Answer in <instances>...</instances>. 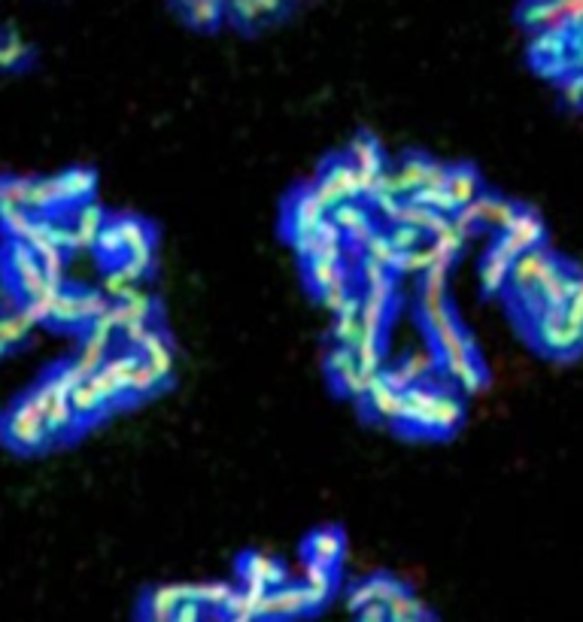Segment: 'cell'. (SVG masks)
<instances>
[{
  "instance_id": "obj_52",
  "label": "cell",
  "mask_w": 583,
  "mask_h": 622,
  "mask_svg": "<svg viewBox=\"0 0 583 622\" xmlns=\"http://www.w3.org/2000/svg\"><path fill=\"white\" fill-rule=\"evenodd\" d=\"M171 622H201V604L198 601H185L183 607L173 613Z\"/></svg>"
},
{
  "instance_id": "obj_26",
  "label": "cell",
  "mask_w": 583,
  "mask_h": 622,
  "mask_svg": "<svg viewBox=\"0 0 583 622\" xmlns=\"http://www.w3.org/2000/svg\"><path fill=\"white\" fill-rule=\"evenodd\" d=\"M164 386V377L162 373H158L153 364H149L146 359H140L137 361V368H134V373H131V386H128V392L131 395H153V392H158V389Z\"/></svg>"
},
{
  "instance_id": "obj_15",
  "label": "cell",
  "mask_w": 583,
  "mask_h": 622,
  "mask_svg": "<svg viewBox=\"0 0 583 622\" xmlns=\"http://www.w3.org/2000/svg\"><path fill=\"white\" fill-rule=\"evenodd\" d=\"M444 370L450 373V377L456 380L459 386H462V392L468 395H474V392H480L483 383H486V377H483V368L477 364L474 355H468V359L462 361H453V364H444Z\"/></svg>"
},
{
  "instance_id": "obj_4",
  "label": "cell",
  "mask_w": 583,
  "mask_h": 622,
  "mask_svg": "<svg viewBox=\"0 0 583 622\" xmlns=\"http://www.w3.org/2000/svg\"><path fill=\"white\" fill-rule=\"evenodd\" d=\"M320 607L316 598L307 592V586H277L268 592V598L262 604V619H286V617H301V613Z\"/></svg>"
},
{
  "instance_id": "obj_48",
  "label": "cell",
  "mask_w": 583,
  "mask_h": 622,
  "mask_svg": "<svg viewBox=\"0 0 583 622\" xmlns=\"http://www.w3.org/2000/svg\"><path fill=\"white\" fill-rule=\"evenodd\" d=\"M149 331H153V328H149L146 322H128L125 328H122V341H125L128 346H134V350H140L143 341L149 337Z\"/></svg>"
},
{
  "instance_id": "obj_16",
  "label": "cell",
  "mask_w": 583,
  "mask_h": 622,
  "mask_svg": "<svg viewBox=\"0 0 583 622\" xmlns=\"http://www.w3.org/2000/svg\"><path fill=\"white\" fill-rule=\"evenodd\" d=\"M447 192L453 194V201L459 203V207H465V203H471L474 198H480V176H477L474 171H468V167L450 171Z\"/></svg>"
},
{
  "instance_id": "obj_49",
  "label": "cell",
  "mask_w": 583,
  "mask_h": 622,
  "mask_svg": "<svg viewBox=\"0 0 583 622\" xmlns=\"http://www.w3.org/2000/svg\"><path fill=\"white\" fill-rule=\"evenodd\" d=\"M447 273L450 268H429L422 273V291H447Z\"/></svg>"
},
{
  "instance_id": "obj_50",
  "label": "cell",
  "mask_w": 583,
  "mask_h": 622,
  "mask_svg": "<svg viewBox=\"0 0 583 622\" xmlns=\"http://www.w3.org/2000/svg\"><path fill=\"white\" fill-rule=\"evenodd\" d=\"M386 383L389 386H395V389H401V392H408V389L410 386H417V380H413L410 377V373H408V368H404V364H399V368H392V370H389L386 373Z\"/></svg>"
},
{
  "instance_id": "obj_18",
  "label": "cell",
  "mask_w": 583,
  "mask_h": 622,
  "mask_svg": "<svg viewBox=\"0 0 583 622\" xmlns=\"http://www.w3.org/2000/svg\"><path fill=\"white\" fill-rule=\"evenodd\" d=\"M304 586L307 592L313 595L316 604H322L334 589V577H331V565H320V562H307L304 565Z\"/></svg>"
},
{
  "instance_id": "obj_41",
  "label": "cell",
  "mask_w": 583,
  "mask_h": 622,
  "mask_svg": "<svg viewBox=\"0 0 583 622\" xmlns=\"http://www.w3.org/2000/svg\"><path fill=\"white\" fill-rule=\"evenodd\" d=\"M25 55H28V46L22 43V37H15V34H10V37L0 43V70L15 67Z\"/></svg>"
},
{
  "instance_id": "obj_14",
  "label": "cell",
  "mask_w": 583,
  "mask_h": 622,
  "mask_svg": "<svg viewBox=\"0 0 583 622\" xmlns=\"http://www.w3.org/2000/svg\"><path fill=\"white\" fill-rule=\"evenodd\" d=\"M380 380H383V373L380 370H365V368H359V364H352L350 370L341 373L338 383L350 398H368L371 389H374Z\"/></svg>"
},
{
  "instance_id": "obj_43",
  "label": "cell",
  "mask_w": 583,
  "mask_h": 622,
  "mask_svg": "<svg viewBox=\"0 0 583 622\" xmlns=\"http://www.w3.org/2000/svg\"><path fill=\"white\" fill-rule=\"evenodd\" d=\"M79 307H83V322H92L110 307V301L104 291H79Z\"/></svg>"
},
{
  "instance_id": "obj_33",
  "label": "cell",
  "mask_w": 583,
  "mask_h": 622,
  "mask_svg": "<svg viewBox=\"0 0 583 622\" xmlns=\"http://www.w3.org/2000/svg\"><path fill=\"white\" fill-rule=\"evenodd\" d=\"M107 350H110V343H101V341H94V337H85L83 350H79V355L74 361L88 373V377H92V373L101 370L104 361H107Z\"/></svg>"
},
{
  "instance_id": "obj_30",
  "label": "cell",
  "mask_w": 583,
  "mask_h": 622,
  "mask_svg": "<svg viewBox=\"0 0 583 622\" xmlns=\"http://www.w3.org/2000/svg\"><path fill=\"white\" fill-rule=\"evenodd\" d=\"M31 328H34V322L25 310H15L10 316H0V346L6 350V346L25 341V334H28Z\"/></svg>"
},
{
  "instance_id": "obj_19",
  "label": "cell",
  "mask_w": 583,
  "mask_h": 622,
  "mask_svg": "<svg viewBox=\"0 0 583 622\" xmlns=\"http://www.w3.org/2000/svg\"><path fill=\"white\" fill-rule=\"evenodd\" d=\"M350 164L356 171H383V153L371 137H359L350 146Z\"/></svg>"
},
{
  "instance_id": "obj_3",
  "label": "cell",
  "mask_w": 583,
  "mask_h": 622,
  "mask_svg": "<svg viewBox=\"0 0 583 622\" xmlns=\"http://www.w3.org/2000/svg\"><path fill=\"white\" fill-rule=\"evenodd\" d=\"M4 434H6V440L19 449H40L43 443L49 440V431H46V425H43V416L34 410L28 401H22L10 416H6Z\"/></svg>"
},
{
  "instance_id": "obj_8",
  "label": "cell",
  "mask_w": 583,
  "mask_h": 622,
  "mask_svg": "<svg viewBox=\"0 0 583 622\" xmlns=\"http://www.w3.org/2000/svg\"><path fill=\"white\" fill-rule=\"evenodd\" d=\"M371 410H374L383 422H404V392L389 386L386 380L371 389Z\"/></svg>"
},
{
  "instance_id": "obj_56",
  "label": "cell",
  "mask_w": 583,
  "mask_h": 622,
  "mask_svg": "<svg viewBox=\"0 0 583 622\" xmlns=\"http://www.w3.org/2000/svg\"><path fill=\"white\" fill-rule=\"evenodd\" d=\"M0 352H4V346H0Z\"/></svg>"
},
{
  "instance_id": "obj_35",
  "label": "cell",
  "mask_w": 583,
  "mask_h": 622,
  "mask_svg": "<svg viewBox=\"0 0 583 622\" xmlns=\"http://www.w3.org/2000/svg\"><path fill=\"white\" fill-rule=\"evenodd\" d=\"M361 337V322H359V313H341L334 316V325H331V341L334 343H343V346H356Z\"/></svg>"
},
{
  "instance_id": "obj_32",
  "label": "cell",
  "mask_w": 583,
  "mask_h": 622,
  "mask_svg": "<svg viewBox=\"0 0 583 622\" xmlns=\"http://www.w3.org/2000/svg\"><path fill=\"white\" fill-rule=\"evenodd\" d=\"M137 355H119V359H107L104 361V373H107V377L113 380V383L119 386V392L125 395L128 392V386H131V373H134V368H137Z\"/></svg>"
},
{
  "instance_id": "obj_24",
  "label": "cell",
  "mask_w": 583,
  "mask_h": 622,
  "mask_svg": "<svg viewBox=\"0 0 583 622\" xmlns=\"http://www.w3.org/2000/svg\"><path fill=\"white\" fill-rule=\"evenodd\" d=\"M185 15L194 28H213L222 19V0H185Z\"/></svg>"
},
{
  "instance_id": "obj_20",
  "label": "cell",
  "mask_w": 583,
  "mask_h": 622,
  "mask_svg": "<svg viewBox=\"0 0 583 622\" xmlns=\"http://www.w3.org/2000/svg\"><path fill=\"white\" fill-rule=\"evenodd\" d=\"M361 252H365V259L383 264L386 271H395V264H399V259H401V252L392 246L389 234H380V231H374V234H371V240L365 243V249H361Z\"/></svg>"
},
{
  "instance_id": "obj_44",
  "label": "cell",
  "mask_w": 583,
  "mask_h": 622,
  "mask_svg": "<svg viewBox=\"0 0 583 622\" xmlns=\"http://www.w3.org/2000/svg\"><path fill=\"white\" fill-rule=\"evenodd\" d=\"M359 273H361V282H365V289L392 286V277H389L392 271H386L383 264H377V262H371V259L361 262V271Z\"/></svg>"
},
{
  "instance_id": "obj_11",
  "label": "cell",
  "mask_w": 583,
  "mask_h": 622,
  "mask_svg": "<svg viewBox=\"0 0 583 622\" xmlns=\"http://www.w3.org/2000/svg\"><path fill=\"white\" fill-rule=\"evenodd\" d=\"M508 277H510V262L496 249H489V255L480 264V286L486 295H499V291L508 289Z\"/></svg>"
},
{
  "instance_id": "obj_28",
  "label": "cell",
  "mask_w": 583,
  "mask_h": 622,
  "mask_svg": "<svg viewBox=\"0 0 583 622\" xmlns=\"http://www.w3.org/2000/svg\"><path fill=\"white\" fill-rule=\"evenodd\" d=\"M70 407H74V413L79 416V420H88V416L101 413L107 404H104V398L97 395V392H94V386L85 380L83 386H76L74 392H70Z\"/></svg>"
},
{
  "instance_id": "obj_21",
  "label": "cell",
  "mask_w": 583,
  "mask_h": 622,
  "mask_svg": "<svg viewBox=\"0 0 583 622\" xmlns=\"http://www.w3.org/2000/svg\"><path fill=\"white\" fill-rule=\"evenodd\" d=\"M61 180V189H64V198L70 201H85L88 194L94 192V173L85 171V167H76V171H67L58 176Z\"/></svg>"
},
{
  "instance_id": "obj_47",
  "label": "cell",
  "mask_w": 583,
  "mask_h": 622,
  "mask_svg": "<svg viewBox=\"0 0 583 622\" xmlns=\"http://www.w3.org/2000/svg\"><path fill=\"white\" fill-rule=\"evenodd\" d=\"M435 364H438V359L431 352H417V355H410V359L404 361V368H408V373L417 380V383H422V380L435 370Z\"/></svg>"
},
{
  "instance_id": "obj_22",
  "label": "cell",
  "mask_w": 583,
  "mask_h": 622,
  "mask_svg": "<svg viewBox=\"0 0 583 622\" xmlns=\"http://www.w3.org/2000/svg\"><path fill=\"white\" fill-rule=\"evenodd\" d=\"M307 273H311V282L316 289H329L331 282L347 280V268L343 262H331V259H311L307 262Z\"/></svg>"
},
{
  "instance_id": "obj_38",
  "label": "cell",
  "mask_w": 583,
  "mask_h": 622,
  "mask_svg": "<svg viewBox=\"0 0 583 622\" xmlns=\"http://www.w3.org/2000/svg\"><path fill=\"white\" fill-rule=\"evenodd\" d=\"M352 355H356V364L365 370H380V361H383V350H380L377 337H361V341L352 346Z\"/></svg>"
},
{
  "instance_id": "obj_45",
  "label": "cell",
  "mask_w": 583,
  "mask_h": 622,
  "mask_svg": "<svg viewBox=\"0 0 583 622\" xmlns=\"http://www.w3.org/2000/svg\"><path fill=\"white\" fill-rule=\"evenodd\" d=\"M128 262H122L125 268H131L137 273V277H143V273L153 268V259H155V252H153V243H143V246H134V249H128Z\"/></svg>"
},
{
  "instance_id": "obj_27",
  "label": "cell",
  "mask_w": 583,
  "mask_h": 622,
  "mask_svg": "<svg viewBox=\"0 0 583 622\" xmlns=\"http://www.w3.org/2000/svg\"><path fill=\"white\" fill-rule=\"evenodd\" d=\"M386 613H389V622H413V619H426V610H422V604L413 598L410 592H399L392 601L386 604Z\"/></svg>"
},
{
  "instance_id": "obj_23",
  "label": "cell",
  "mask_w": 583,
  "mask_h": 622,
  "mask_svg": "<svg viewBox=\"0 0 583 622\" xmlns=\"http://www.w3.org/2000/svg\"><path fill=\"white\" fill-rule=\"evenodd\" d=\"M137 282H140V277L131 268H125V264H119L116 271H110L107 277H104V295L107 298H113V301H122V298H128L131 291L137 289Z\"/></svg>"
},
{
  "instance_id": "obj_39",
  "label": "cell",
  "mask_w": 583,
  "mask_h": 622,
  "mask_svg": "<svg viewBox=\"0 0 583 622\" xmlns=\"http://www.w3.org/2000/svg\"><path fill=\"white\" fill-rule=\"evenodd\" d=\"M52 322L58 325H76L83 322V307H79V295H70V291H61L55 310H52Z\"/></svg>"
},
{
  "instance_id": "obj_53",
  "label": "cell",
  "mask_w": 583,
  "mask_h": 622,
  "mask_svg": "<svg viewBox=\"0 0 583 622\" xmlns=\"http://www.w3.org/2000/svg\"><path fill=\"white\" fill-rule=\"evenodd\" d=\"M255 4H259L264 19H268V15H277L282 10V0H255Z\"/></svg>"
},
{
  "instance_id": "obj_25",
  "label": "cell",
  "mask_w": 583,
  "mask_h": 622,
  "mask_svg": "<svg viewBox=\"0 0 583 622\" xmlns=\"http://www.w3.org/2000/svg\"><path fill=\"white\" fill-rule=\"evenodd\" d=\"M234 592L237 589H232L228 583H201V586H192V601H198L201 607L225 610V604L232 601Z\"/></svg>"
},
{
  "instance_id": "obj_37",
  "label": "cell",
  "mask_w": 583,
  "mask_h": 622,
  "mask_svg": "<svg viewBox=\"0 0 583 622\" xmlns=\"http://www.w3.org/2000/svg\"><path fill=\"white\" fill-rule=\"evenodd\" d=\"M34 180H6L0 183V207H25L28 210Z\"/></svg>"
},
{
  "instance_id": "obj_42",
  "label": "cell",
  "mask_w": 583,
  "mask_h": 622,
  "mask_svg": "<svg viewBox=\"0 0 583 622\" xmlns=\"http://www.w3.org/2000/svg\"><path fill=\"white\" fill-rule=\"evenodd\" d=\"M420 237H422V231L413 228V225H395L392 231H389V240H392V246L399 249V252H410V249L422 246Z\"/></svg>"
},
{
  "instance_id": "obj_5",
  "label": "cell",
  "mask_w": 583,
  "mask_h": 622,
  "mask_svg": "<svg viewBox=\"0 0 583 622\" xmlns=\"http://www.w3.org/2000/svg\"><path fill=\"white\" fill-rule=\"evenodd\" d=\"M241 574H243V586L277 589V586L286 583V571H282V565L277 562V558L262 556V553L246 556V562L241 565Z\"/></svg>"
},
{
  "instance_id": "obj_7",
  "label": "cell",
  "mask_w": 583,
  "mask_h": 622,
  "mask_svg": "<svg viewBox=\"0 0 583 622\" xmlns=\"http://www.w3.org/2000/svg\"><path fill=\"white\" fill-rule=\"evenodd\" d=\"M399 592H401V586L395 580H389V577H371V580L359 583L356 589L350 592V607L361 610V607H368V604H383L386 607Z\"/></svg>"
},
{
  "instance_id": "obj_12",
  "label": "cell",
  "mask_w": 583,
  "mask_h": 622,
  "mask_svg": "<svg viewBox=\"0 0 583 622\" xmlns=\"http://www.w3.org/2000/svg\"><path fill=\"white\" fill-rule=\"evenodd\" d=\"M137 352H140V359H146L164 380L173 373V352H171V343H167V337L162 331H149V337Z\"/></svg>"
},
{
  "instance_id": "obj_17",
  "label": "cell",
  "mask_w": 583,
  "mask_h": 622,
  "mask_svg": "<svg viewBox=\"0 0 583 622\" xmlns=\"http://www.w3.org/2000/svg\"><path fill=\"white\" fill-rule=\"evenodd\" d=\"M462 422V404L453 395H435L431 401V431H453Z\"/></svg>"
},
{
  "instance_id": "obj_13",
  "label": "cell",
  "mask_w": 583,
  "mask_h": 622,
  "mask_svg": "<svg viewBox=\"0 0 583 622\" xmlns=\"http://www.w3.org/2000/svg\"><path fill=\"white\" fill-rule=\"evenodd\" d=\"M61 203H67L64 189H61V180H34L31 183V198H28V210H55Z\"/></svg>"
},
{
  "instance_id": "obj_46",
  "label": "cell",
  "mask_w": 583,
  "mask_h": 622,
  "mask_svg": "<svg viewBox=\"0 0 583 622\" xmlns=\"http://www.w3.org/2000/svg\"><path fill=\"white\" fill-rule=\"evenodd\" d=\"M325 364H329V370L334 373V380H338L343 370H350L352 364H356V355H352V346L334 343V350L329 352V359H325Z\"/></svg>"
},
{
  "instance_id": "obj_2",
  "label": "cell",
  "mask_w": 583,
  "mask_h": 622,
  "mask_svg": "<svg viewBox=\"0 0 583 622\" xmlns=\"http://www.w3.org/2000/svg\"><path fill=\"white\" fill-rule=\"evenodd\" d=\"M553 255L547 252L544 246H535V249H526L519 259H514V264H510V291H514L517 298L529 295V291H535L538 286H541V280L547 277V273L553 271Z\"/></svg>"
},
{
  "instance_id": "obj_1",
  "label": "cell",
  "mask_w": 583,
  "mask_h": 622,
  "mask_svg": "<svg viewBox=\"0 0 583 622\" xmlns=\"http://www.w3.org/2000/svg\"><path fill=\"white\" fill-rule=\"evenodd\" d=\"M538 341L556 355H568L583 346V325L565 313V307H547L535 316Z\"/></svg>"
},
{
  "instance_id": "obj_36",
  "label": "cell",
  "mask_w": 583,
  "mask_h": 622,
  "mask_svg": "<svg viewBox=\"0 0 583 622\" xmlns=\"http://www.w3.org/2000/svg\"><path fill=\"white\" fill-rule=\"evenodd\" d=\"M329 219L343 231V237H347L350 231L359 225V222H365V219H368V212L361 210L356 201H343V203H338V207H334V210L329 212Z\"/></svg>"
},
{
  "instance_id": "obj_10",
  "label": "cell",
  "mask_w": 583,
  "mask_h": 622,
  "mask_svg": "<svg viewBox=\"0 0 583 622\" xmlns=\"http://www.w3.org/2000/svg\"><path fill=\"white\" fill-rule=\"evenodd\" d=\"M501 234H508L519 249H535L544 243V222L538 219L532 210H519L514 225L508 231H501Z\"/></svg>"
},
{
  "instance_id": "obj_51",
  "label": "cell",
  "mask_w": 583,
  "mask_h": 622,
  "mask_svg": "<svg viewBox=\"0 0 583 622\" xmlns=\"http://www.w3.org/2000/svg\"><path fill=\"white\" fill-rule=\"evenodd\" d=\"M447 180H450L447 167H440V164L431 162L429 164V173H426V183H422V189H447Z\"/></svg>"
},
{
  "instance_id": "obj_57",
  "label": "cell",
  "mask_w": 583,
  "mask_h": 622,
  "mask_svg": "<svg viewBox=\"0 0 583 622\" xmlns=\"http://www.w3.org/2000/svg\"><path fill=\"white\" fill-rule=\"evenodd\" d=\"M0 301H4V295H0Z\"/></svg>"
},
{
  "instance_id": "obj_55",
  "label": "cell",
  "mask_w": 583,
  "mask_h": 622,
  "mask_svg": "<svg viewBox=\"0 0 583 622\" xmlns=\"http://www.w3.org/2000/svg\"><path fill=\"white\" fill-rule=\"evenodd\" d=\"M228 622H246V619H228Z\"/></svg>"
},
{
  "instance_id": "obj_58",
  "label": "cell",
  "mask_w": 583,
  "mask_h": 622,
  "mask_svg": "<svg viewBox=\"0 0 583 622\" xmlns=\"http://www.w3.org/2000/svg\"><path fill=\"white\" fill-rule=\"evenodd\" d=\"M183 4H185V0H183Z\"/></svg>"
},
{
  "instance_id": "obj_9",
  "label": "cell",
  "mask_w": 583,
  "mask_h": 622,
  "mask_svg": "<svg viewBox=\"0 0 583 622\" xmlns=\"http://www.w3.org/2000/svg\"><path fill=\"white\" fill-rule=\"evenodd\" d=\"M343 556V538L334 528H322L307 540V562L334 565Z\"/></svg>"
},
{
  "instance_id": "obj_31",
  "label": "cell",
  "mask_w": 583,
  "mask_h": 622,
  "mask_svg": "<svg viewBox=\"0 0 583 622\" xmlns=\"http://www.w3.org/2000/svg\"><path fill=\"white\" fill-rule=\"evenodd\" d=\"M0 225H4L10 240H25L34 225V219L25 207H0Z\"/></svg>"
},
{
  "instance_id": "obj_40",
  "label": "cell",
  "mask_w": 583,
  "mask_h": 622,
  "mask_svg": "<svg viewBox=\"0 0 583 622\" xmlns=\"http://www.w3.org/2000/svg\"><path fill=\"white\" fill-rule=\"evenodd\" d=\"M94 252L104 255V259H119V255L125 252V246H122V237H119V231H116V225H113V222L97 231Z\"/></svg>"
},
{
  "instance_id": "obj_54",
  "label": "cell",
  "mask_w": 583,
  "mask_h": 622,
  "mask_svg": "<svg viewBox=\"0 0 583 622\" xmlns=\"http://www.w3.org/2000/svg\"><path fill=\"white\" fill-rule=\"evenodd\" d=\"M574 295L583 298V271H578V280H574Z\"/></svg>"
},
{
  "instance_id": "obj_6",
  "label": "cell",
  "mask_w": 583,
  "mask_h": 622,
  "mask_svg": "<svg viewBox=\"0 0 583 622\" xmlns=\"http://www.w3.org/2000/svg\"><path fill=\"white\" fill-rule=\"evenodd\" d=\"M185 601H192V586H158L146 598V619H173Z\"/></svg>"
},
{
  "instance_id": "obj_34",
  "label": "cell",
  "mask_w": 583,
  "mask_h": 622,
  "mask_svg": "<svg viewBox=\"0 0 583 622\" xmlns=\"http://www.w3.org/2000/svg\"><path fill=\"white\" fill-rule=\"evenodd\" d=\"M113 225H116V231H119V237H122V246H125V252H128V249H134V246L153 243V240H149V228H146L140 219H134V216H122V219L113 222Z\"/></svg>"
},
{
  "instance_id": "obj_29",
  "label": "cell",
  "mask_w": 583,
  "mask_h": 622,
  "mask_svg": "<svg viewBox=\"0 0 583 622\" xmlns=\"http://www.w3.org/2000/svg\"><path fill=\"white\" fill-rule=\"evenodd\" d=\"M429 164L431 162H426V158L413 155V158H408V162L399 167V171H395L404 194H413L417 189H422V183H426V173H429Z\"/></svg>"
}]
</instances>
